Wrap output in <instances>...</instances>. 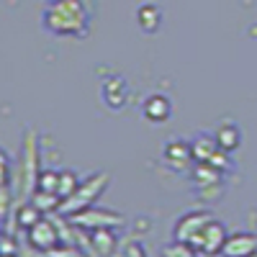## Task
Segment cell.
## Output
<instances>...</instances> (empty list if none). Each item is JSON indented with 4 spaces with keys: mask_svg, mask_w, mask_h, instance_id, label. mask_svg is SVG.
<instances>
[{
    "mask_svg": "<svg viewBox=\"0 0 257 257\" xmlns=\"http://www.w3.org/2000/svg\"><path fill=\"white\" fill-rule=\"evenodd\" d=\"M3 257H21V254H3Z\"/></svg>",
    "mask_w": 257,
    "mask_h": 257,
    "instance_id": "cb8c5ba5",
    "label": "cell"
},
{
    "mask_svg": "<svg viewBox=\"0 0 257 257\" xmlns=\"http://www.w3.org/2000/svg\"><path fill=\"white\" fill-rule=\"evenodd\" d=\"M95 0H47L41 8V26L52 36L85 39L95 18Z\"/></svg>",
    "mask_w": 257,
    "mask_h": 257,
    "instance_id": "6da1fadb",
    "label": "cell"
},
{
    "mask_svg": "<svg viewBox=\"0 0 257 257\" xmlns=\"http://www.w3.org/2000/svg\"><path fill=\"white\" fill-rule=\"evenodd\" d=\"M162 165L170 173H190L196 165V155H193V142L190 139H170L162 147Z\"/></svg>",
    "mask_w": 257,
    "mask_h": 257,
    "instance_id": "5b68a950",
    "label": "cell"
},
{
    "mask_svg": "<svg viewBox=\"0 0 257 257\" xmlns=\"http://www.w3.org/2000/svg\"><path fill=\"white\" fill-rule=\"evenodd\" d=\"M47 257H85L82 249H77V244H62L54 252H49Z\"/></svg>",
    "mask_w": 257,
    "mask_h": 257,
    "instance_id": "603a6c76",
    "label": "cell"
},
{
    "mask_svg": "<svg viewBox=\"0 0 257 257\" xmlns=\"http://www.w3.org/2000/svg\"><path fill=\"white\" fill-rule=\"evenodd\" d=\"M226 239H229V229H226V224H224L221 219L213 216V219L206 224V229H203L190 244L201 252V257H219V254L224 252Z\"/></svg>",
    "mask_w": 257,
    "mask_h": 257,
    "instance_id": "52a82bcc",
    "label": "cell"
},
{
    "mask_svg": "<svg viewBox=\"0 0 257 257\" xmlns=\"http://www.w3.org/2000/svg\"><path fill=\"white\" fill-rule=\"evenodd\" d=\"M160 254H162V257H201V252L193 247V244H188V242H178V239H173L170 244H165Z\"/></svg>",
    "mask_w": 257,
    "mask_h": 257,
    "instance_id": "d6986e66",
    "label": "cell"
},
{
    "mask_svg": "<svg viewBox=\"0 0 257 257\" xmlns=\"http://www.w3.org/2000/svg\"><path fill=\"white\" fill-rule=\"evenodd\" d=\"M213 137H216V142L224 152H237L239 144H242V128L234 121H224L216 132H213Z\"/></svg>",
    "mask_w": 257,
    "mask_h": 257,
    "instance_id": "2e32d148",
    "label": "cell"
},
{
    "mask_svg": "<svg viewBox=\"0 0 257 257\" xmlns=\"http://www.w3.org/2000/svg\"><path fill=\"white\" fill-rule=\"evenodd\" d=\"M80 175L75 173V170H62V173H59V188H57V196L64 201V198H70L72 196V193L80 188Z\"/></svg>",
    "mask_w": 257,
    "mask_h": 257,
    "instance_id": "ac0fdd59",
    "label": "cell"
},
{
    "mask_svg": "<svg viewBox=\"0 0 257 257\" xmlns=\"http://www.w3.org/2000/svg\"><path fill=\"white\" fill-rule=\"evenodd\" d=\"M211 219H213V213H211L208 208H196V211L183 213V216L175 221V226H173V239L190 244V242L206 229V224H208Z\"/></svg>",
    "mask_w": 257,
    "mask_h": 257,
    "instance_id": "9c48e42d",
    "label": "cell"
},
{
    "mask_svg": "<svg viewBox=\"0 0 257 257\" xmlns=\"http://www.w3.org/2000/svg\"><path fill=\"white\" fill-rule=\"evenodd\" d=\"M108 183H111V175L108 173H93V175H88L70 198H64L59 203V211L57 213H62V216L70 219V216H75V213L85 211L88 206H93L98 201V196H103L105 188H108Z\"/></svg>",
    "mask_w": 257,
    "mask_h": 257,
    "instance_id": "3957f363",
    "label": "cell"
},
{
    "mask_svg": "<svg viewBox=\"0 0 257 257\" xmlns=\"http://www.w3.org/2000/svg\"><path fill=\"white\" fill-rule=\"evenodd\" d=\"M224 175L219 167H213L211 162H196L190 170V180L196 188H206V185H216V183H224Z\"/></svg>",
    "mask_w": 257,
    "mask_h": 257,
    "instance_id": "9a60e30c",
    "label": "cell"
},
{
    "mask_svg": "<svg viewBox=\"0 0 257 257\" xmlns=\"http://www.w3.org/2000/svg\"><path fill=\"white\" fill-rule=\"evenodd\" d=\"M70 221L75 226H80L82 231H95V229H118L126 224L123 213L113 211V208H103V206H88L85 211L70 216Z\"/></svg>",
    "mask_w": 257,
    "mask_h": 257,
    "instance_id": "277c9868",
    "label": "cell"
},
{
    "mask_svg": "<svg viewBox=\"0 0 257 257\" xmlns=\"http://www.w3.org/2000/svg\"><path fill=\"white\" fill-rule=\"evenodd\" d=\"M26 242L34 252H41V254H49L54 252L59 244H62V234H59V226L52 216H44L41 221H36L29 231H26Z\"/></svg>",
    "mask_w": 257,
    "mask_h": 257,
    "instance_id": "8992f818",
    "label": "cell"
},
{
    "mask_svg": "<svg viewBox=\"0 0 257 257\" xmlns=\"http://www.w3.org/2000/svg\"><path fill=\"white\" fill-rule=\"evenodd\" d=\"M221 257H257V234L254 231L229 234Z\"/></svg>",
    "mask_w": 257,
    "mask_h": 257,
    "instance_id": "7c38bea8",
    "label": "cell"
},
{
    "mask_svg": "<svg viewBox=\"0 0 257 257\" xmlns=\"http://www.w3.org/2000/svg\"><path fill=\"white\" fill-rule=\"evenodd\" d=\"M198 190V198L201 201H216L221 196V190H224V183H216V185H206V188H196Z\"/></svg>",
    "mask_w": 257,
    "mask_h": 257,
    "instance_id": "7402d4cb",
    "label": "cell"
},
{
    "mask_svg": "<svg viewBox=\"0 0 257 257\" xmlns=\"http://www.w3.org/2000/svg\"><path fill=\"white\" fill-rule=\"evenodd\" d=\"M100 100L108 111L118 113L128 105V100H132V85H128L126 77H121V75L103 77L100 80Z\"/></svg>",
    "mask_w": 257,
    "mask_h": 257,
    "instance_id": "ba28073f",
    "label": "cell"
},
{
    "mask_svg": "<svg viewBox=\"0 0 257 257\" xmlns=\"http://www.w3.org/2000/svg\"><path fill=\"white\" fill-rule=\"evenodd\" d=\"M170 116H173V100H170L165 93H149L142 100V118L152 126L167 123Z\"/></svg>",
    "mask_w": 257,
    "mask_h": 257,
    "instance_id": "30bf717a",
    "label": "cell"
},
{
    "mask_svg": "<svg viewBox=\"0 0 257 257\" xmlns=\"http://www.w3.org/2000/svg\"><path fill=\"white\" fill-rule=\"evenodd\" d=\"M39 175H41V152H39V137L36 132H26L24 144H21V157L16 165V198L18 201H29L34 196V190L39 185Z\"/></svg>",
    "mask_w": 257,
    "mask_h": 257,
    "instance_id": "7a4b0ae2",
    "label": "cell"
},
{
    "mask_svg": "<svg viewBox=\"0 0 257 257\" xmlns=\"http://www.w3.org/2000/svg\"><path fill=\"white\" fill-rule=\"evenodd\" d=\"M190 142H193V155H196V162H211L213 155L221 149L213 134H198L196 139H190Z\"/></svg>",
    "mask_w": 257,
    "mask_h": 257,
    "instance_id": "e0dca14e",
    "label": "cell"
},
{
    "mask_svg": "<svg viewBox=\"0 0 257 257\" xmlns=\"http://www.w3.org/2000/svg\"><path fill=\"white\" fill-rule=\"evenodd\" d=\"M88 249L93 257H118L121 247H118V237L116 229H95L88 231Z\"/></svg>",
    "mask_w": 257,
    "mask_h": 257,
    "instance_id": "8fae6325",
    "label": "cell"
},
{
    "mask_svg": "<svg viewBox=\"0 0 257 257\" xmlns=\"http://www.w3.org/2000/svg\"><path fill=\"white\" fill-rule=\"evenodd\" d=\"M162 21H165V13L157 3H142L137 8V26L142 34H157L162 29Z\"/></svg>",
    "mask_w": 257,
    "mask_h": 257,
    "instance_id": "4fadbf2b",
    "label": "cell"
},
{
    "mask_svg": "<svg viewBox=\"0 0 257 257\" xmlns=\"http://www.w3.org/2000/svg\"><path fill=\"white\" fill-rule=\"evenodd\" d=\"M59 173H62V170H41V175H39V185H36V190H47V193H57V188H59Z\"/></svg>",
    "mask_w": 257,
    "mask_h": 257,
    "instance_id": "ffe728a7",
    "label": "cell"
},
{
    "mask_svg": "<svg viewBox=\"0 0 257 257\" xmlns=\"http://www.w3.org/2000/svg\"><path fill=\"white\" fill-rule=\"evenodd\" d=\"M44 216H47V213L41 211V208H39V206H36L31 198H29V201H18V206H16V211H13V216L6 221V226H8V224L16 219L21 229H24V231H29V229L36 224V221H41Z\"/></svg>",
    "mask_w": 257,
    "mask_h": 257,
    "instance_id": "5bb4252c",
    "label": "cell"
},
{
    "mask_svg": "<svg viewBox=\"0 0 257 257\" xmlns=\"http://www.w3.org/2000/svg\"><path fill=\"white\" fill-rule=\"evenodd\" d=\"M118 257H147V249H144V244H142V242L132 239V242H126V244L121 247Z\"/></svg>",
    "mask_w": 257,
    "mask_h": 257,
    "instance_id": "44dd1931",
    "label": "cell"
}]
</instances>
